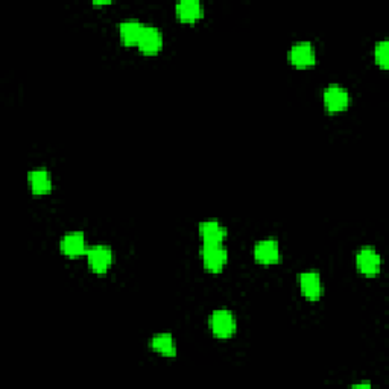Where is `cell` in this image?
I'll return each mask as SVG.
<instances>
[{"label": "cell", "mask_w": 389, "mask_h": 389, "mask_svg": "<svg viewBox=\"0 0 389 389\" xmlns=\"http://www.w3.org/2000/svg\"><path fill=\"white\" fill-rule=\"evenodd\" d=\"M354 263L358 271L365 277H374L380 272L382 257L379 251L371 245H363L354 255Z\"/></svg>", "instance_id": "8992f818"}, {"label": "cell", "mask_w": 389, "mask_h": 389, "mask_svg": "<svg viewBox=\"0 0 389 389\" xmlns=\"http://www.w3.org/2000/svg\"><path fill=\"white\" fill-rule=\"evenodd\" d=\"M199 255L206 271L212 274L220 272L228 263V250L224 243H203Z\"/></svg>", "instance_id": "7a4b0ae2"}, {"label": "cell", "mask_w": 389, "mask_h": 389, "mask_svg": "<svg viewBox=\"0 0 389 389\" xmlns=\"http://www.w3.org/2000/svg\"><path fill=\"white\" fill-rule=\"evenodd\" d=\"M208 329L216 339H230L238 331V318L230 309H215L208 316Z\"/></svg>", "instance_id": "6da1fadb"}, {"label": "cell", "mask_w": 389, "mask_h": 389, "mask_svg": "<svg viewBox=\"0 0 389 389\" xmlns=\"http://www.w3.org/2000/svg\"><path fill=\"white\" fill-rule=\"evenodd\" d=\"M163 44H164L163 31L155 25L144 23L140 38L137 41L139 50L146 55H154L163 49Z\"/></svg>", "instance_id": "9c48e42d"}, {"label": "cell", "mask_w": 389, "mask_h": 389, "mask_svg": "<svg viewBox=\"0 0 389 389\" xmlns=\"http://www.w3.org/2000/svg\"><path fill=\"white\" fill-rule=\"evenodd\" d=\"M198 235L203 243H224L228 228L218 219H206L198 224Z\"/></svg>", "instance_id": "30bf717a"}, {"label": "cell", "mask_w": 389, "mask_h": 389, "mask_svg": "<svg viewBox=\"0 0 389 389\" xmlns=\"http://www.w3.org/2000/svg\"><path fill=\"white\" fill-rule=\"evenodd\" d=\"M252 255H254V260L260 265H265V266L277 265L282 260V248H280L279 239L265 238L257 240L252 248Z\"/></svg>", "instance_id": "52a82bcc"}, {"label": "cell", "mask_w": 389, "mask_h": 389, "mask_svg": "<svg viewBox=\"0 0 389 389\" xmlns=\"http://www.w3.org/2000/svg\"><path fill=\"white\" fill-rule=\"evenodd\" d=\"M322 104L329 113H341L350 105V92L342 84H329L322 92Z\"/></svg>", "instance_id": "5b68a950"}, {"label": "cell", "mask_w": 389, "mask_h": 389, "mask_svg": "<svg viewBox=\"0 0 389 389\" xmlns=\"http://www.w3.org/2000/svg\"><path fill=\"white\" fill-rule=\"evenodd\" d=\"M298 286L303 297L309 302H318L324 294V284H322L321 274L316 270H306L298 274Z\"/></svg>", "instance_id": "ba28073f"}, {"label": "cell", "mask_w": 389, "mask_h": 389, "mask_svg": "<svg viewBox=\"0 0 389 389\" xmlns=\"http://www.w3.org/2000/svg\"><path fill=\"white\" fill-rule=\"evenodd\" d=\"M374 60H375V64H379L382 69H388V60H389L388 40L383 38L374 44Z\"/></svg>", "instance_id": "2e32d148"}, {"label": "cell", "mask_w": 389, "mask_h": 389, "mask_svg": "<svg viewBox=\"0 0 389 389\" xmlns=\"http://www.w3.org/2000/svg\"><path fill=\"white\" fill-rule=\"evenodd\" d=\"M287 61L298 69H307L316 64V49L310 40H298L287 49Z\"/></svg>", "instance_id": "3957f363"}, {"label": "cell", "mask_w": 389, "mask_h": 389, "mask_svg": "<svg viewBox=\"0 0 389 389\" xmlns=\"http://www.w3.org/2000/svg\"><path fill=\"white\" fill-rule=\"evenodd\" d=\"M87 265L95 274H105L114 262V251L105 243H95L85 252Z\"/></svg>", "instance_id": "277c9868"}, {"label": "cell", "mask_w": 389, "mask_h": 389, "mask_svg": "<svg viewBox=\"0 0 389 389\" xmlns=\"http://www.w3.org/2000/svg\"><path fill=\"white\" fill-rule=\"evenodd\" d=\"M351 388H371L370 382H362V383H354L351 385Z\"/></svg>", "instance_id": "e0dca14e"}, {"label": "cell", "mask_w": 389, "mask_h": 389, "mask_svg": "<svg viewBox=\"0 0 389 389\" xmlns=\"http://www.w3.org/2000/svg\"><path fill=\"white\" fill-rule=\"evenodd\" d=\"M175 14L181 21L192 23L204 17V5L201 0H178L175 4Z\"/></svg>", "instance_id": "5bb4252c"}, {"label": "cell", "mask_w": 389, "mask_h": 389, "mask_svg": "<svg viewBox=\"0 0 389 389\" xmlns=\"http://www.w3.org/2000/svg\"><path fill=\"white\" fill-rule=\"evenodd\" d=\"M110 0H95V5H110Z\"/></svg>", "instance_id": "ac0fdd59"}, {"label": "cell", "mask_w": 389, "mask_h": 389, "mask_svg": "<svg viewBox=\"0 0 389 389\" xmlns=\"http://www.w3.org/2000/svg\"><path fill=\"white\" fill-rule=\"evenodd\" d=\"M60 250L64 255L73 259L80 257V255L85 254L88 250L87 238L82 231H69L61 238L60 240Z\"/></svg>", "instance_id": "8fae6325"}, {"label": "cell", "mask_w": 389, "mask_h": 389, "mask_svg": "<svg viewBox=\"0 0 389 389\" xmlns=\"http://www.w3.org/2000/svg\"><path fill=\"white\" fill-rule=\"evenodd\" d=\"M143 26H144L143 21H140L136 17H128V18L120 20L117 29H119L122 43H124L125 46H137V41L140 38Z\"/></svg>", "instance_id": "4fadbf2b"}, {"label": "cell", "mask_w": 389, "mask_h": 389, "mask_svg": "<svg viewBox=\"0 0 389 389\" xmlns=\"http://www.w3.org/2000/svg\"><path fill=\"white\" fill-rule=\"evenodd\" d=\"M26 180L34 195H44L49 193L53 187L52 174L48 168H34L28 171Z\"/></svg>", "instance_id": "7c38bea8"}, {"label": "cell", "mask_w": 389, "mask_h": 389, "mask_svg": "<svg viewBox=\"0 0 389 389\" xmlns=\"http://www.w3.org/2000/svg\"><path fill=\"white\" fill-rule=\"evenodd\" d=\"M149 348L157 354L163 356V358H175L178 353V346L174 335L168 331L155 333L149 339Z\"/></svg>", "instance_id": "9a60e30c"}]
</instances>
